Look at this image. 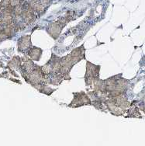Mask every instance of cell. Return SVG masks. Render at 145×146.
Masks as SVG:
<instances>
[{
  "instance_id": "6da1fadb",
  "label": "cell",
  "mask_w": 145,
  "mask_h": 146,
  "mask_svg": "<svg viewBox=\"0 0 145 146\" xmlns=\"http://www.w3.org/2000/svg\"><path fill=\"white\" fill-rule=\"evenodd\" d=\"M75 95V94H74ZM78 96H75L74 100L72 102V104H70L69 107H81L84 104H91V100L89 98V96H87L85 93H77Z\"/></svg>"
},
{
  "instance_id": "7a4b0ae2",
  "label": "cell",
  "mask_w": 145,
  "mask_h": 146,
  "mask_svg": "<svg viewBox=\"0 0 145 146\" xmlns=\"http://www.w3.org/2000/svg\"><path fill=\"white\" fill-rule=\"evenodd\" d=\"M30 53V56L32 57V58L34 59V60H36V61H38L40 58V57L41 56L42 50H40L39 48H34L31 50Z\"/></svg>"
}]
</instances>
